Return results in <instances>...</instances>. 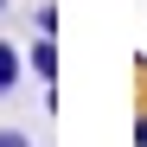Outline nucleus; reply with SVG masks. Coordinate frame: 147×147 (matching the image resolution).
Wrapping results in <instances>:
<instances>
[{"instance_id":"nucleus-1","label":"nucleus","mask_w":147,"mask_h":147,"mask_svg":"<svg viewBox=\"0 0 147 147\" xmlns=\"http://www.w3.org/2000/svg\"><path fill=\"white\" fill-rule=\"evenodd\" d=\"M32 70H38L45 90L58 83V45H51V32H38V45H32Z\"/></svg>"},{"instance_id":"nucleus-2","label":"nucleus","mask_w":147,"mask_h":147,"mask_svg":"<svg viewBox=\"0 0 147 147\" xmlns=\"http://www.w3.org/2000/svg\"><path fill=\"white\" fill-rule=\"evenodd\" d=\"M13 83H19V51L0 38V96H13Z\"/></svg>"},{"instance_id":"nucleus-3","label":"nucleus","mask_w":147,"mask_h":147,"mask_svg":"<svg viewBox=\"0 0 147 147\" xmlns=\"http://www.w3.org/2000/svg\"><path fill=\"white\" fill-rule=\"evenodd\" d=\"M0 147H32V141H26V128H0Z\"/></svg>"},{"instance_id":"nucleus-4","label":"nucleus","mask_w":147,"mask_h":147,"mask_svg":"<svg viewBox=\"0 0 147 147\" xmlns=\"http://www.w3.org/2000/svg\"><path fill=\"white\" fill-rule=\"evenodd\" d=\"M134 147H147V115H141V121H134Z\"/></svg>"},{"instance_id":"nucleus-5","label":"nucleus","mask_w":147,"mask_h":147,"mask_svg":"<svg viewBox=\"0 0 147 147\" xmlns=\"http://www.w3.org/2000/svg\"><path fill=\"white\" fill-rule=\"evenodd\" d=\"M0 7H7V0H0Z\"/></svg>"}]
</instances>
